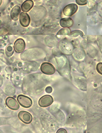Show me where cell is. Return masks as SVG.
<instances>
[{
    "label": "cell",
    "instance_id": "cell-5",
    "mask_svg": "<svg viewBox=\"0 0 102 133\" xmlns=\"http://www.w3.org/2000/svg\"><path fill=\"white\" fill-rule=\"evenodd\" d=\"M18 117L21 122L27 124L31 123L33 120L31 114L26 111H20L19 113Z\"/></svg>",
    "mask_w": 102,
    "mask_h": 133
},
{
    "label": "cell",
    "instance_id": "cell-1",
    "mask_svg": "<svg viewBox=\"0 0 102 133\" xmlns=\"http://www.w3.org/2000/svg\"><path fill=\"white\" fill-rule=\"evenodd\" d=\"M18 101L20 105L24 108H29L32 105V100L27 96L19 95L17 98Z\"/></svg>",
    "mask_w": 102,
    "mask_h": 133
},
{
    "label": "cell",
    "instance_id": "cell-2",
    "mask_svg": "<svg viewBox=\"0 0 102 133\" xmlns=\"http://www.w3.org/2000/svg\"><path fill=\"white\" fill-rule=\"evenodd\" d=\"M78 7L77 4L72 3L66 5L63 10V14L66 17H70L74 15L78 10Z\"/></svg>",
    "mask_w": 102,
    "mask_h": 133
},
{
    "label": "cell",
    "instance_id": "cell-9",
    "mask_svg": "<svg viewBox=\"0 0 102 133\" xmlns=\"http://www.w3.org/2000/svg\"><path fill=\"white\" fill-rule=\"evenodd\" d=\"M21 14V8L19 6L16 5L14 6L11 10L10 12V17L12 20L14 21H17L20 18Z\"/></svg>",
    "mask_w": 102,
    "mask_h": 133
},
{
    "label": "cell",
    "instance_id": "cell-13",
    "mask_svg": "<svg viewBox=\"0 0 102 133\" xmlns=\"http://www.w3.org/2000/svg\"><path fill=\"white\" fill-rule=\"evenodd\" d=\"M84 35L83 34V32L80 31V30H75V31H73L72 32H71L69 35L68 36L70 37H72V38H76L79 36L83 37Z\"/></svg>",
    "mask_w": 102,
    "mask_h": 133
},
{
    "label": "cell",
    "instance_id": "cell-18",
    "mask_svg": "<svg viewBox=\"0 0 102 133\" xmlns=\"http://www.w3.org/2000/svg\"><path fill=\"white\" fill-rule=\"evenodd\" d=\"M2 1H3V0H0V6L2 4Z\"/></svg>",
    "mask_w": 102,
    "mask_h": 133
},
{
    "label": "cell",
    "instance_id": "cell-6",
    "mask_svg": "<svg viewBox=\"0 0 102 133\" xmlns=\"http://www.w3.org/2000/svg\"><path fill=\"white\" fill-rule=\"evenodd\" d=\"M6 104L10 109L14 111L18 110L20 108L19 102L15 99L13 97H9L6 99Z\"/></svg>",
    "mask_w": 102,
    "mask_h": 133
},
{
    "label": "cell",
    "instance_id": "cell-17",
    "mask_svg": "<svg viewBox=\"0 0 102 133\" xmlns=\"http://www.w3.org/2000/svg\"><path fill=\"white\" fill-rule=\"evenodd\" d=\"M67 133V132L65 130H64V129H59V130H58V131H57V133Z\"/></svg>",
    "mask_w": 102,
    "mask_h": 133
},
{
    "label": "cell",
    "instance_id": "cell-7",
    "mask_svg": "<svg viewBox=\"0 0 102 133\" xmlns=\"http://www.w3.org/2000/svg\"><path fill=\"white\" fill-rule=\"evenodd\" d=\"M26 43L25 41L22 39H18L14 43V49L16 52L20 53L25 49Z\"/></svg>",
    "mask_w": 102,
    "mask_h": 133
},
{
    "label": "cell",
    "instance_id": "cell-8",
    "mask_svg": "<svg viewBox=\"0 0 102 133\" xmlns=\"http://www.w3.org/2000/svg\"><path fill=\"white\" fill-rule=\"evenodd\" d=\"M20 22L21 25L24 27H28L31 22L29 15L26 12H21L20 16Z\"/></svg>",
    "mask_w": 102,
    "mask_h": 133
},
{
    "label": "cell",
    "instance_id": "cell-3",
    "mask_svg": "<svg viewBox=\"0 0 102 133\" xmlns=\"http://www.w3.org/2000/svg\"><path fill=\"white\" fill-rule=\"evenodd\" d=\"M41 70L43 74L47 75L54 74L56 70L54 66L52 64L48 62L43 63L41 65Z\"/></svg>",
    "mask_w": 102,
    "mask_h": 133
},
{
    "label": "cell",
    "instance_id": "cell-15",
    "mask_svg": "<svg viewBox=\"0 0 102 133\" xmlns=\"http://www.w3.org/2000/svg\"><path fill=\"white\" fill-rule=\"evenodd\" d=\"M96 69L100 75H102V62H100L97 65Z\"/></svg>",
    "mask_w": 102,
    "mask_h": 133
},
{
    "label": "cell",
    "instance_id": "cell-16",
    "mask_svg": "<svg viewBox=\"0 0 102 133\" xmlns=\"http://www.w3.org/2000/svg\"><path fill=\"white\" fill-rule=\"evenodd\" d=\"M76 3L79 5H85L87 4V0H76Z\"/></svg>",
    "mask_w": 102,
    "mask_h": 133
},
{
    "label": "cell",
    "instance_id": "cell-12",
    "mask_svg": "<svg viewBox=\"0 0 102 133\" xmlns=\"http://www.w3.org/2000/svg\"><path fill=\"white\" fill-rule=\"evenodd\" d=\"M14 49L13 48V47L10 45H9L7 46L6 48V55L8 57H11L13 53H14Z\"/></svg>",
    "mask_w": 102,
    "mask_h": 133
},
{
    "label": "cell",
    "instance_id": "cell-14",
    "mask_svg": "<svg viewBox=\"0 0 102 133\" xmlns=\"http://www.w3.org/2000/svg\"><path fill=\"white\" fill-rule=\"evenodd\" d=\"M71 32L69 28H63L60 29L57 34V35H68Z\"/></svg>",
    "mask_w": 102,
    "mask_h": 133
},
{
    "label": "cell",
    "instance_id": "cell-11",
    "mask_svg": "<svg viewBox=\"0 0 102 133\" xmlns=\"http://www.w3.org/2000/svg\"><path fill=\"white\" fill-rule=\"evenodd\" d=\"M74 24L73 20L70 18H62L60 21V25L63 28H69Z\"/></svg>",
    "mask_w": 102,
    "mask_h": 133
},
{
    "label": "cell",
    "instance_id": "cell-10",
    "mask_svg": "<svg viewBox=\"0 0 102 133\" xmlns=\"http://www.w3.org/2000/svg\"><path fill=\"white\" fill-rule=\"evenodd\" d=\"M34 2L32 0H26L21 5V9L24 12L29 11L33 7Z\"/></svg>",
    "mask_w": 102,
    "mask_h": 133
},
{
    "label": "cell",
    "instance_id": "cell-4",
    "mask_svg": "<svg viewBox=\"0 0 102 133\" xmlns=\"http://www.w3.org/2000/svg\"><path fill=\"white\" fill-rule=\"evenodd\" d=\"M54 101L53 98L50 95H44L41 97L38 101V104L41 108H46L50 106Z\"/></svg>",
    "mask_w": 102,
    "mask_h": 133
}]
</instances>
